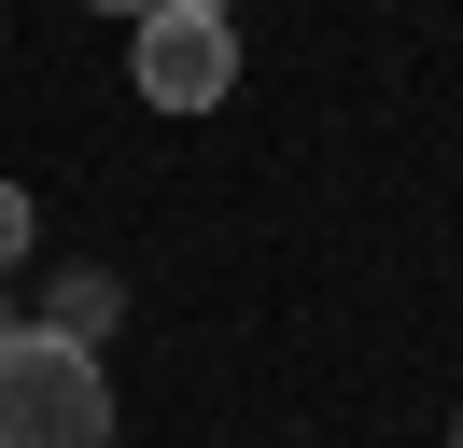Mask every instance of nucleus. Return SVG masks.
Masks as SVG:
<instances>
[{"label": "nucleus", "instance_id": "1", "mask_svg": "<svg viewBox=\"0 0 463 448\" xmlns=\"http://www.w3.org/2000/svg\"><path fill=\"white\" fill-rule=\"evenodd\" d=\"M0 448H113V378L85 336L0 322Z\"/></svg>", "mask_w": 463, "mask_h": 448}, {"label": "nucleus", "instance_id": "2", "mask_svg": "<svg viewBox=\"0 0 463 448\" xmlns=\"http://www.w3.org/2000/svg\"><path fill=\"white\" fill-rule=\"evenodd\" d=\"M127 70H141V98H155V112H225L239 42H225V14H211V0H169V14H141Z\"/></svg>", "mask_w": 463, "mask_h": 448}, {"label": "nucleus", "instance_id": "3", "mask_svg": "<svg viewBox=\"0 0 463 448\" xmlns=\"http://www.w3.org/2000/svg\"><path fill=\"white\" fill-rule=\"evenodd\" d=\"M29 252V182H0V266Z\"/></svg>", "mask_w": 463, "mask_h": 448}, {"label": "nucleus", "instance_id": "4", "mask_svg": "<svg viewBox=\"0 0 463 448\" xmlns=\"http://www.w3.org/2000/svg\"><path fill=\"white\" fill-rule=\"evenodd\" d=\"M99 14H169V0H99Z\"/></svg>", "mask_w": 463, "mask_h": 448}, {"label": "nucleus", "instance_id": "5", "mask_svg": "<svg viewBox=\"0 0 463 448\" xmlns=\"http://www.w3.org/2000/svg\"><path fill=\"white\" fill-rule=\"evenodd\" d=\"M449 448H463V434H449Z\"/></svg>", "mask_w": 463, "mask_h": 448}]
</instances>
